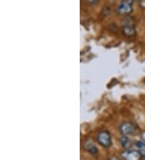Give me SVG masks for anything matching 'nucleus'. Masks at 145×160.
<instances>
[{
  "label": "nucleus",
  "instance_id": "nucleus-1",
  "mask_svg": "<svg viewBox=\"0 0 145 160\" xmlns=\"http://www.w3.org/2000/svg\"><path fill=\"white\" fill-rule=\"evenodd\" d=\"M97 141L103 147H110L112 144L111 141V135L107 131H101L97 136Z\"/></svg>",
  "mask_w": 145,
  "mask_h": 160
},
{
  "label": "nucleus",
  "instance_id": "nucleus-2",
  "mask_svg": "<svg viewBox=\"0 0 145 160\" xmlns=\"http://www.w3.org/2000/svg\"><path fill=\"white\" fill-rule=\"evenodd\" d=\"M119 131L123 136H132L136 132V127L130 121H124L120 125Z\"/></svg>",
  "mask_w": 145,
  "mask_h": 160
},
{
  "label": "nucleus",
  "instance_id": "nucleus-3",
  "mask_svg": "<svg viewBox=\"0 0 145 160\" xmlns=\"http://www.w3.org/2000/svg\"><path fill=\"white\" fill-rule=\"evenodd\" d=\"M133 11V0H123L118 8V13L123 16L131 14Z\"/></svg>",
  "mask_w": 145,
  "mask_h": 160
},
{
  "label": "nucleus",
  "instance_id": "nucleus-4",
  "mask_svg": "<svg viewBox=\"0 0 145 160\" xmlns=\"http://www.w3.org/2000/svg\"><path fill=\"white\" fill-rule=\"evenodd\" d=\"M124 160H141L142 155L138 150H125L122 153Z\"/></svg>",
  "mask_w": 145,
  "mask_h": 160
},
{
  "label": "nucleus",
  "instance_id": "nucleus-5",
  "mask_svg": "<svg viewBox=\"0 0 145 160\" xmlns=\"http://www.w3.org/2000/svg\"><path fill=\"white\" fill-rule=\"evenodd\" d=\"M123 32L126 37H133L136 33V31L132 24H125L123 26Z\"/></svg>",
  "mask_w": 145,
  "mask_h": 160
},
{
  "label": "nucleus",
  "instance_id": "nucleus-6",
  "mask_svg": "<svg viewBox=\"0 0 145 160\" xmlns=\"http://www.w3.org/2000/svg\"><path fill=\"white\" fill-rule=\"evenodd\" d=\"M84 148L88 151L89 153H90L91 154H97L99 153V150L97 149V147L94 145L93 142L88 140L86 142H85L84 143Z\"/></svg>",
  "mask_w": 145,
  "mask_h": 160
},
{
  "label": "nucleus",
  "instance_id": "nucleus-7",
  "mask_svg": "<svg viewBox=\"0 0 145 160\" xmlns=\"http://www.w3.org/2000/svg\"><path fill=\"white\" fill-rule=\"evenodd\" d=\"M135 147L137 148V150L141 154L142 156H145V143L142 141H139L135 142Z\"/></svg>",
  "mask_w": 145,
  "mask_h": 160
},
{
  "label": "nucleus",
  "instance_id": "nucleus-8",
  "mask_svg": "<svg viewBox=\"0 0 145 160\" xmlns=\"http://www.w3.org/2000/svg\"><path fill=\"white\" fill-rule=\"evenodd\" d=\"M120 142H121V145H122V147H123V148L127 149L129 147L130 140L128 138V136H123V137L120 139Z\"/></svg>",
  "mask_w": 145,
  "mask_h": 160
},
{
  "label": "nucleus",
  "instance_id": "nucleus-9",
  "mask_svg": "<svg viewBox=\"0 0 145 160\" xmlns=\"http://www.w3.org/2000/svg\"><path fill=\"white\" fill-rule=\"evenodd\" d=\"M87 2H89V4H92V5H94L99 2V0H86Z\"/></svg>",
  "mask_w": 145,
  "mask_h": 160
},
{
  "label": "nucleus",
  "instance_id": "nucleus-10",
  "mask_svg": "<svg viewBox=\"0 0 145 160\" xmlns=\"http://www.w3.org/2000/svg\"><path fill=\"white\" fill-rule=\"evenodd\" d=\"M139 6L141 7L143 9H145V0H141V1L139 2Z\"/></svg>",
  "mask_w": 145,
  "mask_h": 160
},
{
  "label": "nucleus",
  "instance_id": "nucleus-11",
  "mask_svg": "<svg viewBox=\"0 0 145 160\" xmlns=\"http://www.w3.org/2000/svg\"><path fill=\"white\" fill-rule=\"evenodd\" d=\"M141 139H142V142L143 143H145V130L143 131L141 133Z\"/></svg>",
  "mask_w": 145,
  "mask_h": 160
},
{
  "label": "nucleus",
  "instance_id": "nucleus-12",
  "mask_svg": "<svg viewBox=\"0 0 145 160\" xmlns=\"http://www.w3.org/2000/svg\"><path fill=\"white\" fill-rule=\"evenodd\" d=\"M133 1H139V2H140L141 0H133Z\"/></svg>",
  "mask_w": 145,
  "mask_h": 160
}]
</instances>
